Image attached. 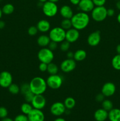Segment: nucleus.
I'll return each instance as SVG.
<instances>
[{
  "mask_svg": "<svg viewBox=\"0 0 120 121\" xmlns=\"http://www.w3.org/2000/svg\"><path fill=\"white\" fill-rule=\"evenodd\" d=\"M13 78L11 73L8 71H3L0 73V86L3 88H8L12 83Z\"/></svg>",
  "mask_w": 120,
  "mask_h": 121,
  "instance_id": "nucleus-10",
  "label": "nucleus"
},
{
  "mask_svg": "<svg viewBox=\"0 0 120 121\" xmlns=\"http://www.w3.org/2000/svg\"><path fill=\"white\" fill-rule=\"evenodd\" d=\"M94 117L96 121H105L108 118V112L103 108L98 109L94 112Z\"/></svg>",
  "mask_w": 120,
  "mask_h": 121,
  "instance_id": "nucleus-18",
  "label": "nucleus"
},
{
  "mask_svg": "<svg viewBox=\"0 0 120 121\" xmlns=\"http://www.w3.org/2000/svg\"><path fill=\"white\" fill-rule=\"evenodd\" d=\"M42 9L44 14L48 17H53L55 16L58 12V7L56 4L49 1H47L43 3Z\"/></svg>",
  "mask_w": 120,
  "mask_h": 121,
  "instance_id": "nucleus-5",
  "label": "nucleus"
},
{
  "mask_svg": "<svg viewBox=\"0 0 120 121\" xmlns=\"http://www.w3.org/2000/svg\"><path fill=\"white\" fill-rule=\"evenodd\" d=\"M116 91V86L112 82H107L102 86L101 93L105 97H110L114 95Z\"/></svg>",
  "mask_w": 120,
  "mask_h": 121,
  "instance_id": "nucleus-13",
  "label": "nucleus"
},
{
  "mask_svg": "<svg viewBox=\"0 0 120 121\" xmlns=\"http://www.w3.org/2000/svg\"><path fill=\"white\" fill-rule=\"evenodd\" d=\"M78 6L81 11L86 13L91 12L95 7L92 0H81Z\"/></svg>",
  "mask_w": 120,
  "mask_h": 121,
  "instance_id": "nucleus-16",
  "label": "nucleus"
},
{
  "mask_svg": "<svg viewBox=\"0 0 120 121\" xmlns=\"http://www.w3.org/2000/svg\"><path fill=\"white\" fill-rule=\"evenodd\" d=\"M104 98L105 96L102 93H100L99 94L96 95V97H95V100H96V102H102L105 99Z\"/></svg>",
  "mask_w": 120,
  "mask_h": 121,
  "instance_id": "nucleus-40",
  "label": "nucleus"
},
{
  "mask_svg": "<svg viewBox=\"0 0 120 121\" xmlns=\"http://www.w3.org/2000/svg\"><path fill=\"white\" fill-rule=\"evenodd\" d=\"M51 41V39L49 35L46 34H42L40 35L37 39V44L41 48L47 47Z\"/></svg>",
  "mask_w": 120,
  "mask_h": 121,
  "instance_id": "nucleus-20",
  "label": "nucleus"
},
{
  "mask_svg": "<svg viewBox=\"0 0 120 121\" xmlns=\"http://www.w3.org/2000/svg\"><path fill=\"white\" fill-rule=\"evenodd\" d=\"M31 91L34 95H43L47 89L46 80L40 76H36L31 79L29 83Z\"/></svg>",
  "mask_w": 120,
  "mask_h": 121,
  "instance_id": "nucleus-2",
  "label": "nucleus"
},
{
  "mask_svg": "<svg viewBox=\"0 0 120 121\" xmlns=\"http://www.w3.org/2000/svg\"><path fill=\"white\" fill-rule=\"evenodd\" d=\"M95 7L99 6H104L106 3V0H92Z\"/></svg>",
  "mask_w": 120,
  "mask_h": 121,
  "instance_id": "nucleus-38",
  "label": "nucleus"
},
{
  "mask_svg": "<svg viewBox=\"0 0 120 121\" xmlns=\"http://www.w3.org/2000/svg\"><path fill=\"white\" fill-rule=\"evenodd\" d=\"M54 121H66V120L64 119V118L59 117H58V118H56Z\"/></svg>",
  "mask_w": 120,
  "mask_h": 121,
  "instance_id": "nucleus-45",
  "label": "nucleus"
},
{
  "mask_svg": "<svg viewBox=\"0 0 120 121\" xmlns=\"http://www.w3.org/2000/svg\"><path fill=\"white\" fill-rule=\"evenodd\" d=\"M28 121H29V119H28Z\"/></svg>",
  "mask_w": 120,
  "mask_h": 121,
  "instance_id": "nucleus-53",
  "label": "nucleus"
},
{
  "mask_svg": "<svg viewBox=\"0 0 120 121\" xmlns=\"http://www.w3.org/2000/svg\"><path fill=\"white\" fill-rule=\"evenodd\" d=\"M117 1H119V0H117Z\"/></svg>",
  "mask_w": 120,
  "mask_h": 121,
  "instance_id": "nucleus-54",
  "label": "nucleus"
},
{
  "mask_svg": "<svg viewBox=\"0 0 120 121\" xmlns=\"http://www.w3.org/2000/svg\"><path fill=\"white\" fill-rule=\"evenodd\" d=\"M48 47L51 50H52V52H54V50H55L57 48L58 43L56 42H54V41H51L50 43H49V44H48Z\"/></svg>",
  "mask_w": 120,
  "mask_h": 121,
  "instance_id": "nucleus-37",
  "label": "nucleus"
},
{
  "mask_svg": "<svg viewBox=\"0 0 120 121\" xmlns=\"http://www.w3.org/2000/svg\"><path fill=\"white\" fill-rule=\"evenodd\" d=\"M2 14H3V13H2V9H1V8H0V20H1V18H2Z\"/></svg>",
  "mask_w": 120,
  "mask_h": 121,
  "instance_id": "nucleus-50",
  "label": "nucleus"
},
{
  "mask_svg": "<svg viewBox=\"0 0 120 121\" xmlns=\"http://www.w3.org/2000/svg\"><path fill=\"white\" fill-rule=\"evenodd\" d=\"M63 103L66 109L68 110H71L73 109L76 105V101L72 97H67V98H65Z\"/></svg>",
  "mask_w": 120,
  "mask_h": 121,
  "instance_id": "nucleus-23",
  "label": "nucleus"
},
{
  "mask_svg": "<svg viewBox=\"0 0 120 121\" xmlns=\"http://www.w3.org/2000/svg\"><path fill=\"white\" fill-rule=\"evenodd\" d=\"M81 0H69L71 3L74 5H78Z\"/></svg>",
  "mask_w": 120,
  "mask_h": 121,
  "instance_id": "nucleus-43",
  "label": "nucleus"
},
{
  "mask_svg": "<svg viewBox=\"0 0 120 121\" xmlns=\"http://www.w3.org/2000/svg\"><path fill=\"white\" fill-rule=\"evenodd\" d=\"M101 105H102V108H103L104 109L108 111V112H109L112 109H113L112 102L109 99H104L101 102Z\"/></svg>",
  "mask_w": 120,
  "mask_h": 121,
  "instance_id": "nucleus-28",
  "label": "nucleus"
},
{
  "mask_svg": "<svg viewBox=\"0 0 120 121\" xmlns=\"http://www.w3.org/2000/svg\"><path fill=\"white\" fill-rule=\"evenodd\" d=\"M30 87H29V84L27 83H23L20 87V93L22 95H24L25 94H26L28 92H30Z\"/></svg>",
  "mask_w": 120,
  "mask_h": 121,
  "instance_id": "nucleus-31",
  "label": "nucleus"
},
{
  "mask_svg": "<svg viewBox=\"0 0 120 121\" xmlns=\"http://www.w3.org/2000/svg\"><path fill=\"white\" fill-rule=\"evenodd\" d=\"M71 20L73 28L80 31L85 29L88 26L90 17L88 13L81 11L74 14Z\"/></svg>",
  "mask_w": 120,
  "mask_h": 121,
  "instance_id": "nucleus-1",
  "label": "nucleus"
},
{
  "mask_svg": "<svg viewBox=\"0 0 120 121\" xmlns=\"http://www.w3.org/2000/svg\"><path fill=\"white\" fill-rule=\"evenodd\" d=\"M47 67H48V65L45 63L40 62V65H39V70L40 72H45L47 71Z\"/></svg>",
  "mask_w": 120,
  "mask_h": 121,
  "instance_id": "nucleus-39",
  "label": "nucleus"
},
{
  "mask_svg": "<svg viewBox=\"0 0 120 121\" xmlns=\"http://www.w3.org/2000/svg\"><path fill=\"white\" fill-rule=\"evenodd\" d=\"M28 119L31 121H44L45 115L42 110L33 108L27 115Z\"/></svg>",
  "mask_w": 120,
  "mask_h": 121,
  "instance_id": "nucleus-14",
  "label": "nucleus"
},
{
  "mask_svg": "<svg viewBox=\"0 0 120 121\" xmlns=\"http://www.w3.org/2000/svg\"><path fill=\"white\" fill-rule=\"evenodd\" d=\"M1 1V0H0V1Z\"/></svg>",
  "mask_w": 120,
  "mask_h": 121,
  "instance_id": "nucleus-55",
  "label": "nucleus"
},
{
  "mask_svg": "<svg viewBox=\"0 0 120 121\" xmlns=\"http://www.w3.org/2000/svg\"><path fill=\"white\" fill-rule=\"evenodd\" d=\"M116 51L117 54H120V44H118L116 47Z\"/></svg>",
  "mask_w": 120,
  "mask_h": 121,
  "instance_id": "nucleus-48",
  "label": "nucleus"
},
{
  "mask_svg": "<svg viewBox=\"0 0 120 121\" xmlns=\"http://www.w3.org/2000/svg\"><path fill=\"white\" fill-rule=\"evenodd\" d=\"M60 13L63 18L67 19H71L74 14L71 7L67 5H64L61 7Z\"/></svg>",
  "mask_w": 120,
  "mask_h": 121,
  "instance_id": "nucleus-19",
  "label": "nucleus"
},
{
  "mask_svg": "<svg viewBox=\"0 0 120 121\" xmlns=\"http://www.w3.org/2000/svg\"><path fill=\"white\" fill-rule=\"evenodd\" d=\"M70 43H69L65 40L62 41V42H61V45H60L61 50L63 52H68L69 50V48H70Z\"/></svg>",
  "mask_w": 120,
  "mask_h": 121,
  "instance_id": "nucleus-32",
  "label": "nucleus"
},
{
  "mask_svg": "<svg viewBox=\"0 0 120 121\" xmlns=\"http://www.w3.org/2000/svg\"><path fill=\"white\" fill-rule=\"evenodd\" d=\"M74 53L70 51H68L67 54V57L68 59H74Z\"/></svg>",
  "mask_w": 120,
  "mask_h": 121,
  "instance_id": "nucleus-42",
  "label": "nucleus"
},
{
  "mask_svg": "<svg viewBox=\"0 0 120 121\" xmlns=\"http://www.w3.org/2000/svg\"><path fill=\"white\" fill-rule=\"evenodd\" d=\"M8 91L12 95H17L20 92V87L15 83H12L8 87Z\"/></svg>",
  "mask_w": 120,
  "mask_h": 121,
  "instance_id": "nucleus-30",
  "label": "nucleus"
},
{
  "mask_svg": "<svg viewBox=\"0 0 120 121\" xmlns=\"http://www.w3.org/2000/svg\"><path fill=\"white\" fill-rule=\"evenodd\" d=\"M8 114V111L6 108L4 106L0 107V118L3 119V118L7 117Z\"/></svg>",
  "mask_w": 120,
  "mask_h": 121,
  "instance_id": "nucleus-35",
  "label": "nucleus"
},
{
  "mask_svg": "<svg viewBox=\"0 0 120 121\" xmlns=\"http://www.w3.org/2000/svg\"><path fill=\"white\" fill-rule=\"evenodd\" d=\"M115 14V11L112 8L107 9V15L109 17H112Z\"/></svg>",
  "mask_w": 120,
  "mask_h": 121,
  "instance_id": "nucleus-41",
  "label": "nucleus"
},
{
  "mask_svg": "<svg viewBox=\"0 0 120 121\" xmlns=\"http://www.w3.org/2000/svg\"><path fill=\"white\" fill-rule=\"evenodd\" d=\"M36 27L38 31L42 33H45L49 31L51 29V24L48 20H41L38 22L36 24Z\"/></svg>",
  "mask_w": 120,
  "mask_h": 121,
  "instance_id": "nucleus-17",
  "label": "nucleus"
},
{
  "mask_svg": "<svg viewBox=\"0 0 120 121\" xmlns=\"http://www.w3.org/2000/svg\"><path fill=\"white\" fill-rule=\"evenodd\" d=\"M59 69L57 65L54 63L51 62L48 64L47 67V72L49 74H56L58 72Z\"/></svg>",
  "mask_w": 120,
  "mask_h": 121,
  "instance_id": "nucleus-26",
  "label": "nucleus"
},
{
  "mask_svg": "<svg viewBox=\"0 0 120 121\" xmlns=\"http://www.w3.org/2000/svg\"><path fill=\"white\" fill-rule=\"evenodd\" d=\"M76 66V61L74 59L67 58L62 61L60 65V69L64 73H69L75 70Z\"/></svg>",
  "mask_w": 120,
  "mask_h": 121,
  "instance_id": "nucleus-9",
  "label": "nucleus"
},
{
  "mask_svg": "<svg viewBox=\"0 0 120 121\" xmlns=\"http://www.w3.org/2000/svg\"><path fill=\"white\" fill-rule=\"evenodd\" d=\"M87 57V52L83 49H78L74 53V59L76 61H82Z\"/></svg>",
  "mask_w": 120,
  "mask_h": 121,
  "instance_id": "nucleus-22",
  "label": "nucleus"
},
{
  "mask_svg": "<svg viewBox=\"0 0 120 121\" xmlns=\"http://www.w3.org/2000/svg\"><path fill=\"white\" fill-rule=\"evenodd\" d=\"M1 121H14L12 119H11V118H8V117H6V118L2 119Z\"/></svg>",
  "mask_w": 120,
  "mask_h": 121,
  "instance_id": "nucleus-46",
  "label": "nucleus"
},
{
  "mask_svg": "<svg viewBox=\"0 0 120 121\" xmlns=\"http://www.w3.org/2000/svg\"><path fill=\"white\" fill-rule=\"evenodd\" d=\"M48 87L53 90L60 89L63 83V78L58 74H51L46 80Z\"/></svg>",
  "mask_w": 120,
  "mask_h": 121,
  "instance_id": "nucleus-7",
  "label": "nucleus"
},
{
  "mask_svg": "<svg viewBox=\"0 0 120 121\" xmlns=\"http://www.w3.org/2000/svg\"><path fill=\"white\" fill-rule=\"evenodd\" d=\"M66 31L61 27H55L49 30V37L51 41L57 43L62 42L65 40Z\"/></svg>",
  "mask_w": 120,
  "mask_h": 121,
  "instance_id": "nucleus-3",
  "label": "nucleus"
},
{
  "mask_svg": "<svg viewBox=\"0 0 120 121\" xmlns=\"http://www.w3.org/2000/svg\"><path fill=\"white\" fill-rule=\"evenodd\" d=\"M61 27L65 31L71 28L72 27V25L71 19L64 18L61 22Z\"/></svg>",
  "mask_w": 120,
  "mask_h": 121,
  "instance_id": "nucleus-29",
  "label": "nucleus"
},
{
  "mask_svg": "<svg viewBox=\"0 0 120 121\" xmlns=\"http://www.w3.org/2000/svg\"><path fill=\"white\" fill-rule=\"evenodd\" d=\"M48 0H38V1L40 2H41V3H44L46 1H47Z\"/></svg>",
  "mask_w": 120,
  "mask_h": 121,
  "instance_id": "nucleus-52",
  "label": "nucleus"
},
{
  "mask_svg": "<svg viewBox=\"0 0 120 121\" xmlns=\"http://www.w3.org/2000/svg\"><path fill=\"white\" fill-rule=\"evenodd\" d=\"M38 59L40 62L49 64L52 62L54 59V52L48 47H42L38 53Z\"/></svg>",
  "mask_w": 120,
  "mask_h": 121,
  "instance_id": "nucleus-4",
  "label": "nucleus"
},
{
  "mask_svg": "<svg viewBox=\"0 0 120 121\" xmlns=\"http://www.w3.org/2000/svg\"><path fill=\"white\" fill-rule=\"evenodd\" d=\"M33 107L31 103L25 102L21 106V111L23 114L28 115L29 112L32 110Z\"/></svg>",
  "mask_w": 120,
  "mask_h": 121,
  "instance_id": "nucleus-25",
  "label": "nucleus"
},
{
  "mask_svg": "<svg viewBox=\"0 0 120 121\" xmlns=\"http://www.w3.org/2000/svg\"><path fill=\"white\" fill-rule=\"evenodd\" d=\"M5 27V22L2 20H0V30L3 29Z\"/></svg>",
  "mask_w": 120,
  "mask_h": 121,
  "instance_id": "nucleus-44",
  "label": "nucleus"
},
{
  "mask_svg": "<svg viewBox=\"0 0 120 121\" xmlns=\"http://www.w3.org/2000/svg\"><path fill=\"white\" fill-rule=\"evenodd\" d=\"M14 9H15L14 6L12 4L8 3L3 6L2 8V11L5 15H10L14 13Z\"/></svg>",
  "mask_w": 120,
  "mask_h": 121,
  "instance_id": "nucleus-24",
  "label": "nucleus"
},
{
  "mask_svg": "<svg viewBox=\"0 0 120 121\" xmlns=\"http://www.w3.org/2000/svg\"><path fill=\"white\" fill-rule=\"evenodd\" d=\"M48 1H51V2H55V3H56L57 2H58L60 0H48Z\"/></svg>",
  "mask_w": 120,
  "mask_h": 121,
  "instance_id": "nucleus-51",
  "label": "nucleus"
},
{
  "mask_svg": "<svg viewBox=\"0 0 120 121\" xmlns=\"http://www.w3.org/2000/svg\"><path fill=\"white\" fill-rule=\"evenodd\" d=\"M14 121H28V118L27 115H26L23 114H20L18 115L17 116L15 117V118L14 119Z\"/></svg>",
  "mask_w": 120,
  "mask_h": 121,
  "instance_id": "nucleus-36",
  "label": "nucleus"
},
{
  "mask_svg": "<svg viewBox=\"0 0 120 121\" xmlns=\"http://www.w3.org/2000/svg\"><path fill=\"white\" fill-rule=\"evenodd\" d=\"M117 18V21H118V22L120 24V13H119L118 14V15H117V18Z\"/></svg>",
  "mask_w": 120,
  "mask_h": 121,
  "instance_id": "nucleus-49",
  "label": "nucleus"
},
{
  "mask_svg": "<svg viewBox=\"0 0 120 121\" xmlns=\"http://www.w3.org/2000/svg\"><path fill=\"white\" fill-rule=\"evenodd\" d=\"M91 17L96 22H101L107 17V9L104 6L95 7L91 12Z\"/></svg>",
  "mask_w": 120,
  "mask_h": 121,
  "instance_id": "nucleus-6",
  "label": "nucleus"
},
{
  "mask_svg": "<svg viewBox=\"0 0 120 121\" xmlns=\"http://www.w3.org/2000/svg\"><path fill=\"white\" fill-rule=\"evenodd\" d=\"M67 110L64 103L61 102H54L50 107V112L52 115L55 117H61L65 113Z\"/></svg>",
  "mask_w": 120,
  "mask_h": 121,
  "instance_id": "nucleus-8",
  "label": "nucleus"
},
{
  "mask_svg": "<svg viewBox=\"0 0 120 121\" xmlns=\"http://www.w3.org/2000/svg\"><path fill=\"white\" fill-rule=\"evenodd\" d=\"M116 7L118 10L120 11V0L119 1H117L116 3Z\"/></svg>",
  "mask_w": 120,
  "mask_h": 121,
  "instance_id": "nucleus-47",
  "label": "nucleus"
},
{
  "mask_svg": "<svg viewBox=\"0 0 120 121\" xmlns=\"http://www.w3.org/2000/svg\"><path fill=\"white\" fill-rule=\"evenodd\" d=\"M38 32V30L36 26H31L28 29V33L31 36H34V35H36Z\"/></svg>",
  "mask_w": 120,
  "mask_h": 121,
  "instance_id": "nucleus-34",
  "label": "nucleus"
},
{
  "mask_svg": "<svg viewBox=\"0 0 120 121\" xmlns=\"http://www.w3.org/2000/svg\"><path fill=\"white\" fill-rule=\"evenodd\" d=\"M111 65L114 69L120 70V54H117L112 58Z\"/></svg>",
  "mask_w": 120,
  "mask_h": 121,
  "instance_id": "nucleus-27",
  "label": "nucleus"
},
{
  "mask_svg": "<svg viewBox=\"0 0 120 121\" xmlns=\"http://www.w3.org/2000/svg\"><path fill=\"white\" fill-rule=\"evenodd\" d=\"M31 104L33 108L42 110L45 107L47 100L43 95H35Z\"/></svg>",
  "mask_w": 120,
  "mask_h": 121,
  "instance_id": "nucleus-11",
  "label": "nucleus"
},
{
  "mask_svg": "<svg viewBox=\"0 0 120 121\" xmlns=\"http://www.w3.org/2000/svg\"><path fill=\"white\" fill-rule=\"evenodd\" d=\"M34 96H35V95H34L31 91H30V92H28V93H27L26 94H25L24 95V99L26 101V102L31 103Z\"/></svg>",
  "mask_w": 120,
  "mask_h": 121,
  "instance_id": "nucleus-33",
  "label": "nucleus"
},
{
  "mask_svg": "<svg viewBox=\"0 0 120 121\" xmlns=\"http://www.w3.org/2000/svg\"><path fill=\"white\" fill-rule=\"evenodd\" d=\"M101 40V33L100 31L92 32L88 35L87 38V43L91 47H95L100 44Z\"/></svg>",
  "mask_w": 120,
  "mask_h": 121,
  "instance_id": "nucleus-12",
  "label": "nucleus"
},
{
  "mask_svg": "<svg viewBox=\"0 0 120 121\" xmlns=\"http://www.w3.org/2000/svg\"><path fill=\"white\" fill-rule=\"evenodd\" d=\"M80 35L79 30L74 28H71L66 31L65 40L70 43H73L78 40Z\"/></svg>",
  "mask_w": 120,
  "mask_h": 121,
  "instance_id": "nucleus-15",
  "label": "nucleus"
},
{
  "mask_svg": "<svg viewBox=\"0 0 120 121\" xmlns=\"http://www.w3.org/2000/svg\"><path fill=\"white\" fill-rule=\"evenodd\" d=\"M110 121H120V109L113 108L108 112V118Z\"/></svg>",
  "mask_w": 120,
  "mask_h": 121,
  "instance_id": "nucleus-21",
  "label": "nucleus"
}]
</instances>
